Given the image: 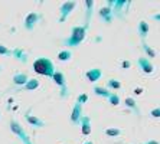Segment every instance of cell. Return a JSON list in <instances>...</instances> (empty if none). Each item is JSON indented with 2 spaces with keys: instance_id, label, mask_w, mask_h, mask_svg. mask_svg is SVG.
<instances>
[{
  "instance_id": "3",
  "label": "cell",
  "mask_w": 160,
  "mask_h": 144,
  "mask_svg": "<svg viewBox=\"0 0 160 144\" xmlns=\"http://www.w3.org/2000/svg\"><path fill=\"white\" fill-rule=\"evenodd\" d=\"M127 104H128V105H134V102L133 101H130V100H127Z\"/></svg>"
},
{
  "instance_id": "4",
  "label": "cell",
  "mask_w": 160,
  "mask_h": 144,
  "mask_svg": "<svg viewBox=\"0 0 160 144\" xmlns=\"http://www.w3.org/2000/svg\"><path fill=\"white\" fill-rule=\"evenodd\" d=\"M88 144H91V143H88Z\"/></svg>"
},
{
  "instance_id": "1",
  "label": "cell",
  "mask_w": 160,
  "mask_h": 144,
  "mask_svg": "<svg viewBox=\"0 0 160 144\" xmlns=\"http://www.w3.org/2000/svg\"><path fill=\"white\" fill-rule=\"evenodd\" d=\"M35 71L45 75H52V63L46 59H41L35 62Z\"/></svg>"
},
{
  "instance_id": "2",
  "label": "cell",
  "mask_w": 160,
  "mask_h": 144,
  "mask_svg": "<svg viewBox=\"0 0 160 144\" xmlns=\"http://www.w3.org/2000/svg\"><path fill=\"white\" fill-rule=\"evenodd\" d=\"M120 131L118 130H107V134H112V136H114V134H118Z\"/></svg>"
}]
</instances>
